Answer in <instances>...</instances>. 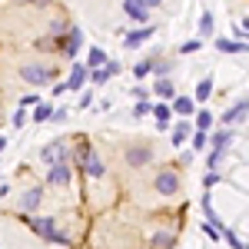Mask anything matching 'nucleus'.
I'll return each instance as SVG.
<instances>
[{
  "mask_svg": "<svg viewBox=\"0 0 249 249\" xmlns=\"http://www.w3.org/2000/svg\"><path fill=\"white\" fill-rule=\"evenodd\" d=\"M206 143H210V133H193V140H190L193 153H203V150H206Z\"/></svg>",
  "mask_w": 249,
  "mask_h": 249,
  "instance_id": "a878e982",
  "label": "nucleus"
},
{
  "mask_svg": "<svg viewBox=\"0 0 249 249\" xmlns=\"http://www.w3.org/2000/svg\"><path fill=\"white\" fill-rule=\"evenodd\" d=\"M153 73H156L160 80H166V73H170V63H156V60H153Z\"/></svg>",
  "mask_w": 249,
  "mask_h": 249,
  "instance_id": "c9c22d12",
  "label": "nucleus"
},
{
  "mask_svg": "<svg viewBox=\"0 0 249 249\" xmlns=\"http://www.w3.org/2000/svg\"><path fill=\"white\" fill-rule=\"evenodd\" d=\"M50 30H53V34H63V30H67V23H63V20H53V23H50Z\"/></svg>",
  "mask_w": 249,
  "mask_h": 249,
  "instance_id": "58836bf2",
  "label": "nucleus"
},
{
  "mask_svg": "<svg viewBox=\"0 0 249 249\" xmlns=\"http://www.w3.org/2000/svg\"><path fill=\"white\" fill-rule=\"evenodd\" d=\"M173 243H176L173 232H156V236H153V246L156 249H173Z\"/></svg>",
  "mask_w": 249,
  "mask_h": 249,
  "instance_id": "b1692460",
  "label": "nucleus"
},
{
  "mask_svg": "<svg viewBox=\"0 0 249 249\" xmlns=\"http://www.w3.org/2000/svg\"><path fill=\"white\" fill-rule=\"evenodd\" d=\"M210 126H213V116L206 110H199L196 113V133H210Z\"/></svg>",
  "mask_w": 249,
  "mask_h": 249,
  "instance_id": "5701e85b",
  "label": "nucleus"
},
{
  "mask_svg": "<svg viewBox=\"0 0 249 249\" xmlns=\"http://www.w3.org/2000/svg\"><path fill=\"white\" fill-rule=\"evenodd\" d=\"M63 156H67V140H53V143H47V146L40 150V160H43L47 166H60Z\"/></svg>",
  "mask_w": 249,
  "mask_h": 249,
  "instance_id": "20e7f679",
  "label": "nucleus"
},
{
  "mask_svg": "<svg viewBox=\"0 0 249 249\" xmlns=\"http://www.w3.org/2000/svg\"><path fill=\"white\" fill-rule=\"evenodd\" d=\"M150 37H153V30H150V27H140L133 34H126V47H140V43H146Z\"/></svg>",
  "mask_w": 249,
  "mask_h": 249,
  "instance_id": "6ab92c4d",
  "label": "nucleus"
},
{
  "mask_svg": "<svg viewBox=\"0 0 249 249\" xmlns=\"http://www.w3.org/2000/svg\"><path fill=\"white\" fill-rule=\"evenodd\" d=\"M223 239H226V243H230L232 249H246V246H243V239H239V236H236L232 230H226V232H223Z\"/></svg>",
  "mask_w": 249,
  "mask_h": 249,
  "instance_id": "7c9ffc66",
  "label": "nucleus"
},
{
  "mask_svg": "<svg viewBox=\"0 0 249 249\" xmlns=\"http://www.w3.org/2000/svg\"><path fill=\"white\" fill-rule=\"evenodd\" d=\"M53 243H60V246H70V243H73V236H70V232H63V230H57V232H53Z\"/></svg>",
  "mask_w": 249,
  "mask_h": 249,
  "instance_id": "473e14b6",
  "label": "nucleus"
},
{
  "mask_svg": "<svg viewBox=\"0 0 249 249\" xmlns=\"http://www.w3.org/2000/svg\"><path fill=\"white\" fill-rule=\"evenodd\" d=\"M77 156H80V163H83V170H87V176H93V179H103L107 166H103V160H100V153H96L93 146H87V143L80 140V143H77Z\"/></svg>",
  "mask_w": 249,
  "mask_h": 249,
  "instance_id": "f257e3e1",
  "label": "nucleus"
},
{
  "mask_svg": "<svg viewBox=\"0 0 249 249\" xmlns=\"http://www.w3.org/2000/svg\"><path fill=\"white\" fill-rule=\"evenodd\" d=\"M40 203H43V186H30L27 193H20V199H17L20 213H37Z\"/></svg>",
  "mask_w": 249,
  "mask_h": 249,
  "instance_id": "423d86ee",
  "label": "nucleus"
},
{
  "mask_svg": "<svg viewBox=\"0 0 249 249\" xmlns=\"http://www.w3.org/2000/svg\"><path fill=\"white\" fill-rule=\"evenodd\" d=\"M143 3H146V7H160L163 0H143Z\"/></svg>",
  "mask_w": 249,
  "mask_h": 249,
  "instance_id": "ea45409f",
  "label": "nucleus"
},
{
  "mask_svg": "<svg viewBox=\"0 0 249 249\" xmlns=\"http://www.w3.org/2000/svg\"><path fill=\"white\" fill-rule=\"evenodd\" d=\"M210 34H213V17L203 14V17H199V37H210Z\"/></svg>",
  "mask_w": 249,
  "mask_h": 249,
  "instance_id": "c85d7f7f",
  "label": "nucleus"
},
{
  "mask_svg": "<svg viewBox=\"0 0 249 249\" xmlns=\"http://www.w3.org/2000/svg\"><path fill=\"white\" fill-rule=\"evenodd\" d=\"M223 156H226V150H213V153L206 156V173H216V166L223 163Z\"/></svg>",
  "mask_w": 249,
  "mask_h": 249,
  "instance_id": "393cba45",
  "label": "nucleus"
},
{
  "mask_svg": "<svg viewBox=\"0 0 249 249\" xmlns=\"http://www.w3.org/2000/svg\"><path fill=\"white\" fill-rule=\"evenodd\" d=\"M30 230L37 232L40 239L53 243V232H57V226H53V219H30Z\"/></svg>",
  "mask_w": 249,
  "mask_h": 249,
  "instance_id": "ddd939ff",
  "label": "nucleus"
},
{
  "mask_svg": "<svg viewBox=\"0 0 249 249\" xmlns=\"http://www.w3.org/2000/svg\"><path fill=\"white\" fill-rule=\"evenodd\" d=\"M210 93H213V80L206 77V80H199V83H196V96H193V100L206 103V100H210Z\"/></svg>",
  "mask_w": 249,
  "mask_h": 249,
  "instance_id": "412c9836",
  "label": "nucleus"
},
{
  "mask_svg": "<svg viewBox=\"0 0 249 249\" xmlns=\"http://www.w3.org/2000/svg\"><path fill=\"white\" fill-rule=\"evenodd\" d=\"M20 80H27V83H34V87H47V83H53V73H50L47 67L27 63V67H20Z\"/></svg>",
  "mask_w": 249,
  "mask_h": 249,
  "instance_id": "f03ea898",
  "label": "nucleus"
},
{
  "mask_svg": "<svg viewBox=\"0 0 249 249\" xmlns=\"http://www.w3.org/2000/svg\"><path fill=\"white\" fill-rule=\"evenodd\" d=\"M216 183H219V173H206V176H203V193H210Z\"/></svg>",
  "mask_w": 249,
  "mask_h": 249,
  "instance_id": "2f4dec72",
  "label": "nucleus"
},
{
  "mask_svg": "<svg viewBox=\"0 0 249 249\" xmlns=\"http://www.w3.org/2000/svg\"><path fill=\"white\" fill-rule=\"evenodd\" d=\"M246 249H249V246H246Z\"/></svg>",
  "mask_w": 249,
  "mask_h": 249,
  "instance_id": "37998d69",
  "label": "nucleus"
},
{
  "mask_svg": "<svg viewBox=\"0 0 249 249\" xmlns=\"http://www.w3.org/2000/svg\"><path fill=\"white\" fill-rule=\"evenodd\" d=\"M150 160H153V150H150V146H143V143L126 150V166H146Z\"/></svg>",
  "mask_w": 249,
  "mask_h": 249,
  "instance_id": "0eeeda50",
  "label": "nucleus"
},
{
  "mask_svg": "<svg viewBox=\"0 0 249 249\" xmlns=\"http://www.w3.org/2000/svg\"><path fill=\"white\" fill-rule=\"evenodd\" d=\"M146 113H153V103H150V100H140L133 107V116H146Z\"/></svg>",
  "mask_w": 249,
  "mask_h": 249,
  "instance_id": "c756f323",
  "label": "nucleus"
},
{
  "mask_svg": "<svg viewBox=\"0 0 249 249\" xmlns=\"http://www.w3.org/2000/svg\"><path fill=\"white\" fill-rule=\"evenodd\" d=\"M216 47H219L223 53H246V50H249L243 40H226V37H219V40H216Z\"/></svg>",
  "mask_w": 249,
  "mask_h": 249,
  "instance_id": "a211bd4d",
  "label": "nucleus"
},
{
  "mask_svg": "<svg viewBox=\"0 0 249 249\" xmlns=\"http://www.w3.org/2000/svg\"><path fill=\"white\" fill-rule=\"evenodd\" d=\"M173 113L179 116V120H190V116L196 113V100H190V96H176V100H173Z\"/></svg>",
  "mask_w": 249,
  "mask_h": 249,
  "instance_id": "f8f14e48",
  "label": "nucleus"
},
{
  "mask_svg": "<svg viewBox=\"0 0 249 249\" xmlns=\"http://www.w3.org/2000/svg\"><path fill=\"white\" fill-rule=\"evenodd\" d=\"M14 126H27V113H23V110H17V113H14Z\"/></svg>",
  "mask_w": 249,
  "mask_h": 249,
  "instance_id": "4c0bfd02",
  "label": "nucleus"
},
{
  "mask_svg": "<svg viewBox=\"0 0 249 249\" xmlns=\"http://www.w3.org/2000/svg\"><path fill=\"white\" fill-rule=\"evenodd\" d=\"M53 116V110H50V103H40V107H34V120L37 123H43V120H50Z\"/></svg>",
  "mask_w": 249,
  "mask_h": 249,
  "instance_id": "cd10ccee",
  "label": "nucleus"
},
{
  "mask_svg": "<svg viewBox=\"0 0 249 249\" xmlns=\"http://www.w3.org/2000/svg\"><path fill=\"white\" fill-rule=\"evenodd\" d=\"M203 232H206V236H210V239H223V232L216 230V226H213V223H206V226H203Z\"/></svg>",
  "mask_w": 249,
  "mask_h": 249,
  "instance_id": "e433bc0d",
  "label": "nucleus"
},
{
  "mask_svg": "<svg viewBox=\"0 0 249 249\" xmlns=\"http://www.w3.org/2000/svg\"><path fill=\"white\" fill-rule=\"evenodd\" d=\"M87 80H90V70H87L83 63H73V73L67 77V90H80Z\"/></svg>",
  "mask_w": 249,
  "mask_h": 249,
  "instance_id": "4468645a",
  "label": "nucleus"
},
{
  "mask_svg": "<svg viewBox=\"0 0 249 249\" xmlns=\"http://www.w3.org/2000/svg\"><path fill=\"white\" fill-rule=\"evenodd\" d=\"M199 47H203V40H190V43H183V47H179V53H196Z\"/></svg>",
  "mask_w": 249,
  "mask_h": 249,
  "instance_id": "f704fd0d",
  "label": "nucleus"
},
{
  "mask_svg": "<svg viewBox=\"0 0 249 249\" xmlns=\"http://www.w3.org/2000/svg\"><path fill=\"white\" fill-rule=\"evenodd\" d=\"M70 179H73V173H70L67 163H60V166H50V170H47V183H53V186H67Z\"/></svg>",
  "mask_w": 249,
  "mask_h": 249,
  "instance_id": "1a4fd4ad",
  "label": "nucleus"
},
{
  "mask_svg": "<svg viewBox=\"0 0 249 249\" xmlns=\"http://www.w3.org/2000/svg\"><path fill=\"white\" fill-rule=\"evenodd\" d=\"M113 73H120V63H107V67H100V70H90V83H107Z\"/></svg>",
  "mask_w": 249,
  "mask_h": 249,
  "instance_id": "dca6fc26",
  "label": "nucleus"
},
{
  "mask_svg": "<svg viewBox=\"0 0 249 249\" xmlns=\"http://www.w3.org/2000/svg\"><path fill=\"white\" fill-rule=\"evenodd\" d=\"M246 116H249V100H239L236 107H230V110L223 113V126L232 130V123H239V120H246Z\"/></svg>",
  "mask_w": 249,
  "mask_h": 249,
  "instance_id": "6e6552de",
  "label": "nucleus"
},
{
  "mask_svg": "<svg viewBox=\"0 0 249 249\" xmlns=\"http://www.w3.org/2000/svg\"><path fill=\"white\" fill-rule=\"evenodd\" d=\"M23 107H40V96L37 93H27V96H20V110Z\"/></svg>",
  "mask_w": 249,
  "mask_h": 249,
  "instance_id": "72a5a7b5",
  "label": "nucleus"
},
{
  "mask_svg": "<svg viewBox=\"0 0 249 249\" xmlns=\"http://www.w3.org/2000/svg\"><path fill=\"white\" fill-rule=\"evenodd\" d=\"M153 190L160 193V196H176V193H179V176H176L173 170H163L153 179Z\"/></svg>",
  "mask_w": 249,
  "mask_h": 249,
  "instance_id": "7ed1b4c3",
  "label": "nucleus"
},
{
  "mask_svg": "<svg viewBox=\"0 0 249 249\" xmlns=\"http://www.w3.org/2000/svg\"><path fill=\"white\" fill-rule=\"evenodd\" d=\"M153 116H156V130H170L173 107H166V103H153Z\"/></svg>",
  "mask_w": 249,
  "mask_h": 249,
  "instance_id": "2eb2a0df",
  "label": "nucleus"
},
{
  "mask_svg": "<svg viewBox=\"0 0 249 249\" xmlns=\"http://www.w3.org/2000/svg\"><path fill=\"white\" fill-rule=\"evenodd\" d=\"M232 140H236V133H232L230 126H226V130H219V133H213V136H210L213 150H226V146H230Z\"/></svg>",
  "mask_w": 249,
  "mask_h": 249,
  "instance_id": "f3484780",
  "label": "nucleus"
},
{
  "mask_svg": "<svg viewBox=\"0 0 249 249\" xmlns=\"http://www.w3.org/2000/svg\"><path fill=\"white\" fill-rule=\"evenodd\" d=\"M100 67H107V53H103L100 47H93L90 57H87V70H100Z\"/></svg>",
  "mask_w": 249,
  "mask_h": 249,
  "instance_id": "aec40b11",
  "label": "nucleus"
},
{
  "mask_svg": "<svg viewBox=\"0 0 249 249\" xmlns=\"http://www.w3.org/2000/svg\"><path fill=\"white\" fill-rule=\"evenodd\" d=\"M123 10H126V17L133 20V23L150 27V7H146L143 0H123Z\"/></svg>",
  "mask_w": 249,
  "mask_h": 249,
  "instance_id": "39448f33",
  "label": "nucleus"
},
{
  "mask_svg": "<svg viewBox=\"0 0 249 249\" xmlns=\"http://www.w3.org/2000/svg\"><path fill=\"white\" fill-rule=\"evenodd\" d=\"M34 3H37V7H47V3H50V0H34Z\"/></svg>",
  "mask_w": 249,
  "mask_h": 249,
  "instance_id": "a19ab883",
  "label": "nucleus"
},
{
  "mask_svg": "<svg viewBox=\"0 0 249 249\" xmlns=\"http://www.w3.org/2000/svg\"><path fill=\"white\" fill-rule=\"evenodd\" d=\"M3 146H7V140H3V136H0V150H3Z\"/></svg>",
  "mask_w": 249,
  "mask_h": 249,
  "instance_id": "79ce46f5",
  "label": "nucleus"
},
{
  "mask_svg": "<svg viewBox=\"0 0 249 249\" xmlns=\"http://www.w3.org/2000/svg\"><path fill=\"white\" fill-rule=\"evenodd\" d=\"M80 47H83V30L80 27H70V37H67V43H63V57H77Z\"/></svg>",
  "mask_w": 249,
  "mask_h": 249,
  "instance_id": "9d476101",
  "label": "nucleus"
},
{
  "mask_svg": "<svg viewBox=\"0 0 249 249\" xmlns=\"http://www.w3.org/2000/svg\"><path fill=\"white\" fill-rule=\"evenodd\" d=\"M150 70H153V60L146 57V60H140V63L133 67V77H140V80H143V77H150Z\"/></svg>",
  "mask_w": 249,
  "mask_h": 249,
  "instance_id": "bb28decb",
  "label": "nucleus"
},
{
  "mask_svg": "<svg viewBox=\"0 0 249 249\" xmlns=\"http://www.w3.org/2000/svg\"><path fill=\"white\" fill-rule=\"evenodd\" d=\"M153 96L170 100V96H173V83H170V80H156V83H153Z\"/></svg>",
  "mask_w": 249,
  "mask_h": 249,
  "instance_id": "4be33fe9",
  "label": "nucleus"
},
{
  "mask_svg": "<svg viewBox=\"0 0 249 249\" xmlns=\"http://www.w3.org/2000/svg\"><path fill=\"white\" fill-rule=\"evenodd\" d=\"M193 130H196V123H190V120H179V123L173 126V146L179 150V146H183V143L193 136Z\"/></svg>",
  "mask_w": 249,
  "mask_h": 249,
  "instance_id": "9b49d317",
  "label": "nucleus"
}]
</instances>
